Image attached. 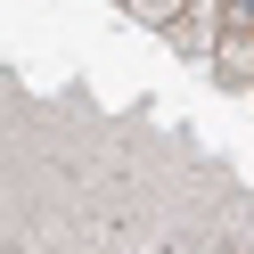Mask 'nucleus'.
Returning a JSON list of instances; mask_svg holds the SVG:
<instances>
[{
  "mask_svg": "<svg viewBox=\"0 0 254 254\" xmlns=\"http://www.w3.org/2000/svg\"><path fill=\"white\" fill-rule=\"evenodd\" d=\"M213 74H221L230 90H254V0H230L221 41H213Z\"/></svg>",
  "mask_w": 254,
  "mask_h": 254,
  "instance_id": "f257e3e1",
  "label": "nucleus"
},
{
  "mask_svg": "<svg viewBox=\"0 0 254 254\" xmlns=\"http://www.w3.org/2000/svg\"><path fill=\"white\" fill-rule=\"evenodd\" d=\"M221 17H230V0H189L181 17L164 25V41L181 58H197V66H213V41H221Z\"/></svg>",
  "mask_w": 254,
  "mask_h": 254,
  "instance_id": "f03ea898",
  "label": "nucleus"
},
{
  "mask_svg": "<svg viewBox=\"0 0 254 254\" xmlns=\"http://www.w3.org/2000/svg\"><path fill=\"white\" fill-rule=\"evenodd\" d=\"M123 8H131V17H139V25H148V33H164V25H172V17H181L189 0H123Z\"/></svg>",
  "mask_w": 254,
  "mask_h": 254,
  "instance_id": "7ed1b4c3",
  "label": "nucleus"
}]
</instances>
